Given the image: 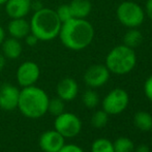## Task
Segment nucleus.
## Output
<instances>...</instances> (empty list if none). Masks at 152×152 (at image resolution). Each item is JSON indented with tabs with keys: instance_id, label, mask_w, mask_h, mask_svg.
Here are the masks:
<instances>
[{
	"instance_id": "nucleus-1",
	"label": "nucleus",
	"mask_w": 152,
	"mask_h": 152,
	"mask_svg": "<svg viewBox=\"0 0 152 152\" xmlns=\"http://www.w3.org/2000/svg\"><path fill=\"white\" fill-rule=\"evenodd\" d=\"M58 36L65 48L72 51H81L92 42L94 29L91 23L85 19L72 18L62 23Z\"/></svg>"
},
{
	"instance_id": "nucleus-2",
	"label": "nucleus",
	"mask_w": 152,
	"mask_h": 152,
	"mask_svg": "<svg viewBox=\"0 0 152 152\" xmlns=\"http://www.w3.org/2000/svg\"><path fill=\"white\" fill-rule=\"evenodd\" d=\"M48 94L35 85L23 87L20 90L18 108L25 117L30 119H37L48 112L49 104Z\"/></svg>"
},
{
	"instance_id": "nucleus-3",
	"label": "nucleus",
	"mask_w": 152,
	"mask_h": 152,
	"mask_svg": "<svg viewBox=\"0 0 152 152\" xmlns=\"http://www.w3.org/2000/svg\"><path fill=\"white\" fill-rule=\"evenodd\" d=\"M30 33L35 35L38 40L49 42L59 35L62 22L58 18L56 10L42 7L35 10L30 20Z\"/></svg>"
},
{
	"instance_id": "nucleus-4",
	"label": "nucleus",
	"mask_w": 152,
	"mask_h": 152,
	"mask_svg": "<svg viewBox=\"0 0 152 152\" xmlns=\"http://www.w3.org/2000/svg\"><path fill=\"white\" fill-rule=\"evenodd\" d=\"M137 63V55L134 49L120 45L109 52L106 58V66L115 75H126L134 69Z\"/></svg>"
},
{
	"instance_id": "nucleus-5",
	"label": "nucleus",
	"mask_w": 152,
	"mask_h": 152,
	"mask_svg": "<svg viewBox=\"0 0 152 152\" xmlns=\"http://www.w3.org/2000/svg\"><path fill=\"white\" fill-rule=\"evenodd\" d=\"M117 18L122 25L127 28H137L145 19V12L134 1H124L117 7Z\"/></svg>"
},
{
	"instance_id": "nucleus-6",
	"label": "nucleus",
	"mask_w": 152,
	"mask_h": 152,
	"mask_svg": "<svg viewBox=\"0 0 152 152\" xmlns=\"http://www.w3.org/2000/svg\"><path fill=\"white\" fill-rule=\"evenodd\" d=\"M54 128L64 139L74 138L80 134L82 129V122L77 115L69 112H63L56 116Z\"/></svg>"
},
{
	"instance_id": "nucleus-7",
	"label": "nucleus",
	"mask_w": 152,
	"mask_h": 152,
	"mask_svg": "<svg viewBox=\"0 0 152 152\" xmlns=\"http://www.w3.org/2000/svg\"><path fill=\"white\" fill-rule=\"evenodd\" d=\"M129 96L127 92L121 88L113 89L102 100V110L108 115L121 114L128 106Z\"/></svg>"
},
{
	"instance_id": "nucleus-8",
	"label": "nucleus",
	"mask_w": 152,
	"mask_h": 152,
	"mask_svg": "<svg viewBox=\"0 0 152 152\" xmlns=\"http://www.w3.org/2000/svg\"><path fill=\"white\" fill-rule=\"evenodd\" d=\"M40 75L39 66L33 61H25L18 67L17 81L22 87H28L37 82Z\"/></svg>"
},
{
	"instance_id": "nucleus-9",
	"label": "nucleus",
	"mask_w": 152,
	"mask_h": 152,
	"mask_svg": "<svg viewBox=\"0 0 152 152\" xmlns=\"http://www.w3.org/2000/svg\"><path fill=\"white\" fill-rule=\"evenodd\" d=\"M110 78V70L106 65L95 64L92 65L84 74V82L91 88H98L106 84Z\"/></svg>"
},
{
	"instance_id": "nucleus-10",
	"label": "nucleus",
	"mask_w": 152,
	"mask_h": 152,
	"mask_svg": "<svg viewBox=\"0 0 152 152\" xmlns=\"http://www.w3.org/2000/svg\"><path fill=\"white\" fill-rule=\"evenodd\" d=\"M20 90L10 83H4L0 87V108L5 111H12L18 108Z\"/></svg>"
},
{
	"instance_id": "nucleus-11",
	"label": "nucleus",
	"mask_w": 152,
	"mask_h": 152,
	"mask_svg": "<svg viewBox=\"0 0 152 152\" xmlns=\"http://www.w3.org/2000/svg\"><path fill=\"white\" fill-rule=\"evenodd\" d=\"M38 144L44 152H58L65 145V141L57 130L53 129L40 134Z\"/></svg>"
},
{
	"instance_id": "nucleus-12",
	"label": "nucleus",
	"mask_w": 152,
	"mask_h": 152,
	"mask_svg": "<svg viewBox=\"0 0 152 152\" xmlns=\"http://www.w3.org/2000/svg\"><path fill=\"white\" fill-rule=\"evenodd\" d=\"M5 12L10 19L25 18L32 8L31 0H7Z\"/></svg>"
},
{
	"instance_id": "nucleus-13",
	"label": "nucleus",
	"mask_w": 152,
	"mask_h": 152,
	"mask_svg": "<svg viewBox=\"0 0 152 152\" xmlns=\"http://www.w3.org/2000/svg\"><path fill=\"white\" fill-rule=\"evenodd\" d=\"M56 92L59 98L64 102H70L78 95V83L72 78H64L57 84Z\"/></svg>"
},
{
	"instance_id": "nucleus-14",
	"label": "nucleus",
	"mask_w": 152,
	"mask_h": 152,
	"mask_svg": "<svg viewBox=\"0 0 152 152\" xmlns=\"http://www.w3.org/2000/svg\"><path fill=\"white\" fill-rule=\"evenodd\" d=\"M8 33L12 37L21 39L30 33V23L24 18L12 19L7 25Z\"/></svg>"
},
{
	"instance_id": "nucleus-15",
	"label": "nucleus",
	"mask_w": 152,
	"mask_h": 152,
	"mask_svg": "<svg viewBox=\"0 0 152 152\" xmlns=\"http://www.w3.org/2000/svg\"><path fill=\"white\" fill-rule=\"evenodd\" d=\"M2 51H3V56L10 60L19 58L22 54V45L19 42V39L14 37L4 39L2 42Z\"/></svg>"
},
{
	"instance_id": "nucleus-16",
	"label": "nucleus",
	"mask_w": 152,
	"mask_h": 152,
	"mask_svg": "<svg viewBox=\"0 0 152 152\" xmlns=\"http://www.w3.org/2000/svg\"><path fill=\"white\" fill-rule=\"evenodd\" d=\"M72 18L85 19L89 16L92 10L90 0H72L69 4Z\"/></svg>"
},
{
	"instance_id": "nucleus-17",
	"label": "nucleus",
	"mask_w": 152,
	"mask_h": 152,
	"mask_svg": "<svg viewBox=\"0 0 152 152\" xmlns=\"http://www.w3.org/2000/svg\"><path fill=\"white\" fill-rule=\"evenodd\" d=\"M134 124L142 132H149L152 129V116L146 111H139L134 116Z\"/></svg>"
},
{
	"instance_id": "nucleus-18",
	"label": "nucleus",
	"mask_w": 152,
	"mask_h": 152,
	"mask_svg": "<svg viewBox=\"0 0 152 152\" xmlns=\"http://www.w3.org/2000/svg\"><path fill=\"white\" fill-rule=\"evenodd\" d=\"M123 42L125 46L134 49L136 47H139L143 42V35L141 31H139L136 28H129V30L125 33L123 37Z\"/></svg>"
},
{
	"instance_id": "nucleus-19",
	"label": "nucleus",
	"mask_w": 152,
	"mask_h": 152,
	"mask_svg": "<svg viewBox=\"0 0 152 152\" xmlns=\"http://www.w3.org/2000/svg\"><path fill=\"white\" fill-rule=\"evenodd\" d=\"M114 152H134V145L132 140L126 137H120L114 143Z\"/></svg>"
},
{
	"instance_id": "nucleus-20",
	"label": "nucleus",
	"mask_w": 152,
	"mask_h": 152,
	"mask_svg": "<svg viewBox=\"0 0 152 152\" xmlns=\"http://www.w3.org/2000/svg\"><path fill=\"white\" fill-rule=\"evenodd\" d=\"M91 152H114V146L108 139H97L92 143Z\"/></svg>"
},
{
	"instance_id": "nucleus-21",
	"label": "nucleus",
	"mask_w": 152,
	"mask_h": 152,
	"mask_svg": "<svg viewBox=\"0 0 152 152\" xmlns=\"http://www.w3.org/2000/svg\"><path fill=\"white\" fill-rule=\"evenodd\" d=\"M109 120V115L104 110L96 111L91 117V124L95 128H102L107 125Z\"/></svg>"
},
{
	"instance_id": "nucleus-22",
	"label": "nucleus",
	"mask_w": 152,
	"mask_h": 152,
	"mask_svg": "<svg viewBox=\"0 0 152 152\" xmlns=\"http://www.w3.org/2000/svg\"><path fill=\"white\" fill-rule=\"evenodd\" d=\"M48 112L54 116H58V115L62 114L64 112V100H62L59 97L50 99L48 104Z\"/></svg>"
},
{
	"instance_id": "nucleus-23",
	"label": "nucleus",
	"mask_w": 152,
	"mask_h": 152,
	"mask_svg": "<svg viewBox=\"0 0 152 152\" xmlns=\"http://www.w3.org/2000/svg\"><path fill=\"white\" fill-rule=\"evenodd\" d=\"M82 100L86 108L93 109L98 104V94L93 90H87L83 94Z\"/></svg>"
},
{
	"instance_id": "nucleus-24",
	"label": "nucleus",
	"mask_w": 152,
	"mask_h": 152,
	"mask_svg": "<svg viewBox=\"0 0 152 152\" xmlns=\"http://www.w3.org/2000/svg\"><path fill=\"white\" fill-rule=\"evenodd\" d=\"M56 14L62 23L72 19V15L70 7L68 4H62V5L59 6V7L56 10Z\"/></svg>"
},
{
	"instance_id": "nucleus-25",
	"label": "nucleus",
	"mask_w": 152,
	"mask_h": 152,
	"mask_svg": "<svg viewBox=\"0 0 152 152\" xmlns=\"http://www.w3.org/2000/svg\"><path fill=\"white\" fill-rule=\"evenodd\" d=\"M144 92L146 97L152 102V75L146 80L144 84Z\"/></svg>"
},
{
	"instance_id": "nucleus-26",
	"label": "nucleus",
	"mask_w": 152,
	"mask_h": 152,
	"mask_svg": "<svg viewBox=\"0 0 152 152\" xmlns=\"http://www.w3.org/2000/svg\"><path fill=\"white\" fill-rule=\"evenodd\" d=\"M58 152H84L80 146L76 144H67L64 145L63 147Z\"/></svg>"
},
{
	"instance_id": "nucleus-27",
	"label": "nucleus",
	"mask_w": 152,
	"mask_h": 152,
	"mask_svg": "<svg viewBox=\"0 0 152 152\" xmlns=\"http://www.w3.org/2000/svg\"><path fill=\"white\" fill-rule=\"evenodd\" d=\"M25 38H26L27 45H28V46H31V47L32 46H35V45L37 44L38 42H39V40H38V38L36 37L35 35H33L32 33H29Z\"/></svg>"
},
{
	"instance_id": "nucleus-28",
	"label": "nucleus",
	"mask_w": 152,
	"mask_h": 152,
	"mask_svg": "<svg viewBox=\"0 0 152 152\" xmlns=\"http://www.w3.org/2000/svg\"><path fill=\"white\" fill-rule=\"evenodd\" d=\"M145 10H146L147 16L152 20V0H147L146 6H145Z\"/></svg>"
},
{
	"instance_id": "nucleus-29",
	"label": "nucleus",
	"mask_w": 152,
	"mask_h": 152,
	"mask_svg": "<svg viewBox=\"0 0 152 152\" xmlns=\"http://www.w3.org/2000/svg\"><path fill=\"white\" fill-rule=\"evenodd\" d=\"M134 152H150V149H149L148 146L146 145H140L137 149H134Z\"/></svg>"
},
{
	"instance_id": "nucleus-30",
	"label": "nucleus",
	"mask_w": 152,
	"mask_h": 152,
	"mask_svg": "<svg viewBox=\"0 0 152 152\" xmlns=\"http://www.w3.org/2000/svg\"><path fill=\"white\" fill-rule=\"evenodd\" d=\"M4 39H5V31H4V29L0 26V46L2 45V42H3Z\"/></svg>"
},
{
	"instance_id": "nucleus-31",
	"label": "nucleus",
	"mask_w": 152,
	"mask_h": 152,
	"mask_svg": "<svg viewBox=\"0 0 152 152\" xmlns=\"http://www.w3.org/2000/svg\"><path fill=\"white\" fill-rule=\"evenodd\" d=\"M5 66V57L3 56V54H0V72L4 68Z\"/></svg>"
},
{
	"instance_id": "nucleus-32",
	"label": "nucleus",
	"mask_w": 152,
	"mask_h": 152,
	"mask_svg": "<svg viewBox=\"0 0 152 152\" xmlns=\"http://www.w3.org/2000/svg\"><path fill=\"white\" fill-rule=\"evenodd\" d=\"M6 1H7V0H0V5H2V4H5Z\"/></svg>"
}]
</instances>
